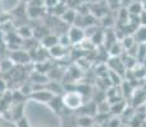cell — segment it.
Instances as JSON below:
<instances>
[{
    "label": "cell",
    "mask_w": 146,
    "mask_h": 127,
    "mask_svg": "<svg viewBox=\"0 0 146 127\" xmlns=\"http://www.w3.org/2000/svg\"><path fill=\"white\" fill-rule=\"evenodd\" d=\"M31 99L36 100V102H40V103H47L48 104V102L53 98V94L52 93H50L48 90L46 88H41V89H35L32 92V94L29 95Z\"/></svg>",
    "instance_id": "3957f363"
},
{
    "label": "cell",
    "mask_w": 146,
    "mask_h": 127,
    "mask_svg": "<svg viewBox=\"0 0 146 127\" xmlns=\"http://www.w3.org/2000/svg\"><path fill=\"white\" fill-rule=\"evenodd\" d=\"M108 52H109V55H111V57H119V56H122V53L125 52V50H123L121 42L117 41L116 43L108 50Z\"/></svg>",
    "instance_id": "ac0fdd59"
},
{
    "label": "cell",
    "mask_w": 146,
    "mask_h": 127,
    "mask_svg": "<svg viewBox=\"0 0 146 127\" xmlns=\"http://www.w3.org/2000/svg\"><path fill=\"white\" fill-rule=\"evenodd\" d=\"M27 7L44 8V0H29V1L27 3Z\"/></svg>",
    "instance_id": "603a6c76"
},
{
    "label": "cell",
    "mask_w": 146,
    "mask_h": 127,
    "mask_svg": "<svg viewBox=\"0 0 146 127\" xmlns=\"http://www.w3.org/2000/svg\"><path fill=\"white\" fill-rule=\"evenodd\" d=\"M58 3H60V0H44V8H47V9H53Z\"/></svg>",
    "instance_id": "484cf974"
},
{
    "label": "cell",
    "mask_w": 146,
    "mask_h": 127,
    "mask_svg": "<svg viewBox=\"0 0 146 127\" xmlns=\"http://www.w3.org/2000/svg\"><path fill=\"white\" fill-rule=\"evenodd\" d=\"M132 37H133L135 42H136L137 45H139V43H146V27L140 25V27L135 31Z\"/></svg>",
    "instance_id": "8fae6325"
},
{
    "label": "cell",
    "mask_w": 146,
    "mask_h": 127,
    "mask_svg": "<svg viewBox=\"0 0 146 127\" xmlns=\"http://www.w3.org/2000/svg\"><path fill=\"white\" fill-rule=\"evenodd\" d=\"M56 45H58V37L52 33H48L47 36H44L41 39V46L44 50H51L52 47H55Z\"/></svg>",
    "instance_id": "8992f818"
},
{
    "label": "cell",
    "mask_w": 146,
    "mask_h": 127,
    "mask_svg": "<svg viewBox=\"0 0 146 127\" xmlns=\"http://www.w3.org/2000/svg\"><path fill=\"white\" fill-rule=\"evenodd\" d=\"M144 3H146V0H144Z\"/></svg>",
    "instance_id": "4dcf8cb0"
},
{
    "label": "cell",
    "mask_w": 146,
    "mask_h": 127,
    "mask_svg": "<svg viewBox=\"0 0 146 127\" xmlns=\"http://www.w3.org/2000/svg\"><path fill=\"white\" fill-rule=\"evenodd\" d=\"M21 1H22V3H28L29 0H21Z\"/></svg>",
    "instance_id": "f546056e"
},
{
    "label": "cell",
    "mask_w": 146,
    "mask_h": 127,
    "mask_svg": "<svg viewBox=\"0 0 146 127\" xmlns=\"http://www.w3.org/2000/svg\"><path fill=\"white\" fill-rule=\"evenodd\" d=\"M126 108H127V102L123 99V100L118 102V103L112 104L109 112H112V114H114V116H121L123 112H125Z\"/></svg>",
    "instance_id": "7c38bea8"
},
{
    "label": "cell",
    "mask_w": 146,
    "mask_h": 127,
    "mask_svg": "<svg viewBox=\"0 0 146 127\" xmlns=\"http://www.w3.org/2000/svg\"><path fill=\"white\" fill-rule=\"evenodd\" d=\"M1 125H3V118H1V116H0V127H1Z\"/></svg>",
    "instance_id": "f1b7e54d"
},
{
    "label": "cell",
    "mask_w": 146,
    "mask_h": 127,
    "mask_svg": "<svg viewBox=\"0 0 146 127\" xmlns=\"http://www.w3.org/2000/svg\"><path fill=\"white\" fill-rule=\"evenodd\" d=\"M27 17L31 19H38L46 14V8H33V7H26Z\"/></svg>",
    "instance_id": "ba28073f"
},
{
    "label": "cell",
    "mask_w": 146,
    "mask_h": 127,
    "mask_svg": "<svg viewBox=\"0 0 146 127\" xmlns=\"http://www.w3.org/2000/svg\"><path fill=\"white\" fill-rule=\"evenodd\" d=\"M17 31H18L17 35H18L21 38H23V39H29V38L33 37V28H31L29 25L23 24V25H21Z\"/></svg>",
    "instance_id": "4fadbf2b"
},
{
    "label": "cell",
    "mask_w": 146,
    "mask_h": 127,
    "mask_svg": "<svg viewBox=\"0 0 146 127\" xmlns=\"http://www.w3.org/2000/svg\"><path fill=\"white\" fill-rule=\"evenodd\" d=\"M10 61L14 65H24L31 61L29 53L23 50H14L10 52Z\"/></svg>",
    "instance_id": "277c9868"
},
{
    "label": "cell",
    "mask_w": 146,
    "mask_h": 127,
    "mask_svg": "<svg viewBox=\"0 0 146 127\" xmlns=\"http://www.w3.org/2000/svg\"><path fill=\"white\" fill-rule=\"evenodd\" d=\"M58 45L62 46L64 49H66L67 46H70V41H69V37L66 36V33H64V35H61L60 37H58Z\"/></svg>",
    "instance_id": "cb8c5ba5"
},
{
    "label": "cell",
    "mask_w": 146,
    "mask_h": 127,
    "mask_svg": "<svg viewBox=\"0 0 146 127\" xmlns=\"http://www.w3.org/2000/svg\"><path fill=\"white\" fill-rule=\"evenodd\" d=\"M107 78H108L109 83H111L113 86H119L121 84H122V81H123V78H122V76L118 75L117 72H114V71H111V70H108Z\"/></svg>",
    "instance_id": "9a60e30c"
},
{
    "label": "cell",
    "mask_w": 146,
    "mask_h": 127,
    "mask_svg": "<svg viewBox=\"0 0 146 127\" xmlns=\"http://www.w3.org/2000/svg\"><path fill=\"white\" fill-rule=\"evenodd\" d=\"M29 80H31V83L35 85V84H41L42 86H44L47 83H48V80L50 79L47 78V75L46 74H42V72H38V71H32V74L29 75Z\"/></svg>",
    "instance_id": "52a82bcc"
},
{
    "label": "cell",
    "mask_w": 146,
    "mask_h": 127,
    "mask_svg": "<svg viewBox=\"0 0 146 127\" xmlns=\"http://www.w3.org/2000/svg\"><path fill=\"white\" fill-rule=\"evenodd\" d=\"M5 89H7V83H5V81L0 78V93H4Z\"/></svg>",
    "instance_id": "83f0119b"
},
{
    "label": "cell",
    "mask_w": 146,
    "mask_h": 127,
    "mask_svg": "<svg viewBox=\"0 0 146 127\" xmlns=\"http://www.w3.org/2000/svg\"><path fill=\"white\" fill-rule=\"evenodd\" d=\"M44 88L48 90L50 93H52L53 95H60V94H64V86L61 85V84L56 83V81H48V83L44 85Z\"/></svg>",
    "instance_id": "30bf717a"
},
{
    "label": "cell",
    "mask_w": 146,
    "mask_h": 127,
    "mask_svg": "<svg viewBox=\"0 0 146 127\" xmlns=\"http://www.w3.org/2000/svg\"><path fill=\"white\" fill-rule=\"evenodd\" d=\"M108 67H109L108 70L117 72V74L121 75L122 78H125V74H126V71H127L121 57H111L108 60Z\"/></svg>",
    "instance_id": "5b68a950"
},
{
    "label": "cell",
    "mask_w": 146,
    "mask_h": 127,
    "mask_svg": "<svg viewBox=\"0 0 146 127\" xmlns=\"http://www.w3.org/2000/svg\"><path fill=\"white\" fill-rule=\"evenodd\" d=\"M15 127H31L29 125V121H28V118L24 116V117H22V118H19L18 121H15Z\"/></svg>",
    "instance_id": "d4e9b609"
},
{
    "label": "cell",
    "mask_w": 146,
    "mask_h": 127,
    "mask_svg": "<svg viewBox=\"0 0 146 127\" xmlns=\"http://www.w3.org/2000/svg\"><path fill=\"white\" fill-rule=\"evenodd\" d=\"M75 17H76V10L74 9H66L65 13L60 17L61 21L66 24H74V21H75Z\"/></svg>",
    "instance_id": "5bb4252c"
},
{
    "label": "cell",
    "mask_w": 146,
    "mask_h": 127,
    "mask_svg": "<svg viewBox=\"0 0 146 127\" xmlns=\"http://www.w3.org/2000/svg\"><path fill=\"white\" fill-rule=\"evenodd\" d=\"M136 61L137 64H141L142 60L146 57V43H139L137 45V49H136Z\"/></svg>",
    "instance_id": "d6986e66"
},
{
    "label": "cell",
    "mask_w": 146,
    "mask_h": 127,
    "mask_svg": "<svg viewBox=\"0 0 146 127\" xmlns=\"http://www.w3.org/2000/svg\"><path fill=\"white\" fill-rule=\"evenodd\" d=\"M144 10V5H142V3H140V1H133L132 4L128 7V14L130 15H136V17H139L140 14H141V12Z\"/></svg>",
    "instance_id": "2e32d148"
},
{
    "label": "cell",
    "mask_w": 146,
    "mask_h": 127,
    "mask_svg": "<svg viewBox=\"0 0 146 127\" xmlns=\"http://www.w3.org/2000/svg\"><path fill=\"white\" fill-rule=\"evenodd\" d=\"M67 37H69L70 45H80L81 42L85 39V33H84L83 28L72 25V27H70V29H69Z\"/></svg>",
    "instance_id": "7a4b0ae2"
},
{
    "label": "cell",
    "mask_w": 146,
    "mask_h": 127,
    "mask_svg": "<svg viewBox=\"0 0 146 127\" xmlns=\"http://www.w3.org/2000/svg\"><path fill=\"white\" fill-rule=\"evenodd\" d=\"M76 123L79 127H90L94 125V121L90 116H80L76 120Z\"/></svg>",
    "instance_id": "44dd1931"
},
{
    "label": "cell",
    "mask_w": 146,
    "mask_h": 127,
    "mask_svg": "<svg viewBox=\"0 0 146 127\" xmlns=\"http://www.w3.org/2000/svg\"><path fill=\"white\" fill-rule=\"evenodd\" d=\"M66 49H64L62 46H60V45H56L55 47H52L51 50H48V52H50V55L52 56V57H55V59H61V57H64L65 56V53H66Z\"/></svg>",
    "instance_id": "ffe728a7"
},
{
    "label": "cell",
    "mask_w": 146,
    "mask_h": 127,
    "mask_svg": "<svg viewBox=\"0 0 146 127\" xmlns=\"http://www.w3.org/2000/svg\"><path fill=\"white\" fill-rule=\"evenodd\" d=\"M121 45H122L125 52H127V51H130L135 45H136V42H135L132 35H127V36H125V37L121 39Z\"/></svg>",
    "instance_id": "e0dca14e"
},
{
    "label": "cell",
    "mask_w": 146,
    "mask_h": 127,
    "mask_svg": "<svg viewBox=\"0 0 146 127\" xmlns=\"http://www.w3.org/2000/svg\"><path fill=\"white\" fill-rule=\"evenodd\" d=\"M48 106L51 107L52 111L56 112V113H61V112L65 109V107H64V104H62V99H61L60 95H53V98L48 102Z\"/></svg>",
    "instance_id": "9c48e42d"
},
{
    "label": "cell",
    "mask_w": 146,
    "mask_h": 127,
    "mask_svg": "<svg viewBox=\"0 0 146 127\" xmlns=\"http://www.w3.org/2000/svg\"><path fill=\"white\" fill-rule=\"evenodd\" d=\"M139 21H140V24H141L142 27H146V12L145 10H142L141 14L139 15Z\"/></svg>",
    "instance_id": "4316f807"
},
{
    "label": "cell",
    "mask_w": 146,
    "mask_h": 127,
    "mask_svg": "<svg viewBox=\"0 0 146 127\" xmlns=\"http://www.w3.org/2000/svg\"><path fill=\"white\" fill-rule=\"evenodd\" d=\"M61 99H62L64 107L70 111H74V109H79L85 102L84 98L81 97L80 93H78L76 90H72V92H65L61 95Z\"/></svg>",
    "instance_id": "6da1fadb"
},
{
    "label": "cell",
    "mask_w": 146,
    "mask_h": 127,
    "mask_svg": "<svg viewBox=\"0 0 146 127\" xmlns=\"http://www.w3.org/2000/svg\"><path fill=\"white\" fill-rule=\"evenodd\" d=\"M13 67L14 64L10 61V59L0 61V72H10L13 70Z\"/></svg>",
    "instance_id": "7402d4cb"
}]
</instances>
